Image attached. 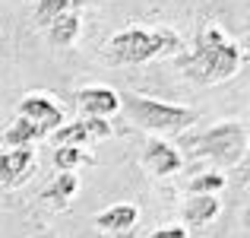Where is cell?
<instances>
[{
  "label": "cell",
  "mask_w": 250,
  "mask_h": 238,
  "mask_svg": "<svg viewBox=\"0 0 250 238\" xmlns=\"http://www.w3.org/2000/svg\"><path fill=\"white\" fill-rule=\"evenodd\" d=\"M35 149H0V188H19L35 175Z\"/></svg>",
  "instance_id": "9"
},
{
  "label": "cell",
  "mask_w": 250,
  "mask_h": 238,
  "mask_svg": "<svg viewBox=\"0 0 250 238\" xmlns=\"http://www.w3.org/2000/svg\"><path fill=\"white\" fill-rule=\"evenodd\" d=\"M121 108L127 115V121L136 130L149 137H181L200 121V111L187 108V105H171L152 95H140V92H121Z\"/></svg>",
  "instance_id": "4"
},
{
  "label": "cell",
  "mask_w": 250,
  "mask_h": 238,
  "mask_svg": "<svg viewBox=\"0 0 250 238\" xmlns=\"http://www.w3.org/2000/svg\"><path fill=\"white\" fill-rule=\"evenodd\" d=\"M73 102L83 118H104V121H111L121 111V92L104 83H89L73 92Z\"/></svg>",
  "instance_id": "8"
},
{
  "label": "cell",
  "mask_w": 250,
  "mask_h": 238,
  "mask_svg": "<svg viewBox=\"0 0 250 238\" xmlns=\"http://www.w3.org/2000/svg\"><path fill=\"white\" fill-rule=\"evenodd\" d=\"M80 35H83V10L63 13L61 19H54V23L44 29V38H48V45H54V48H73V45L80 42Z\"/></svg>",
  "instance_id": "13"
},
{
  "label": "cell",
  "mask_w": 250,
  "mask_h": 238,
  "mask_svg": "<svg viewBox=\"0 0 250 238\" xmlns=\"http://www.w3.org/2000/svg\"><path fill=\"white\" fill-rule=\"evenodd\" d=\"M51 165H54V171H70V175H76L80 168L95 165V156H92L89 149H80V146H54Z\"/></svg>",
  "instance_id": "16"
},
{
  "label": "cell",
  "mask_w": 250,
  "mask_h": 238,
  "mask_svg": "<svg viewBox=\"0 0 250 238\" xmlns=\"http://www.w3.org/2000/svg\"><path fill=\"white\" fill-rule=\"evenodd\" d=\"M44 134L25 118H13L3 130H0V149H32L35 143H42Z\"/></svg>",
  "instance_id": "12"
},
{
  "label": "cell",
  "mask_w": 250,
  "mask_h": 238,
  "mask_svg": "<svg viewBox=\"0 0 250 238\" xmlns=\"http://www.w3.org/2000/svg\"><path fill=\"white\" fill-rule=\"evenodd\" d=\"M149 238H190V232L181 226V222H165V226L152 229V232H149Z\"/></svg>",
  "instance_id": "18"
},
{
  "label": "cell",
  "mask_w": 250,
  "mask_h": 238,
  "mask_svg": "<svg viewBox=\"0 0 250 238\" xmlns=\"http://www.w3.org/2000/svg\"><path fill=\"white\" fill-rule=\"evenodd\" d=\"M114 137V124L104 121V118H73L63 127H57L54 134L48 137L51 146H80V149H92L98 143L111 140Z\"/></svg>",
  "instance_id": "5"
},
{
  "label": "cell",
  "mask_w": 250,
  "mask_h": 238,
  "mask_svg": "<svg viewBox=\"0 0 250 238\" xmlns=\"http://www.w3.org/2000/svg\"><path fill=\"white\" fill-rule=\"evenodd\" d=\"M140 165L146 168V175L152 178H174L184 168V156L174 146V140H162V137H149L143 146Z\"/></svg>",
  "instance_id": "7"
},
{
  "label": "cell",
  "mask_w": 250,
  "mask_h": 238,
  "mask_svg": "<svg viewBox=\"0 0 250 238\" xmlns=\"http://www.w3.org/2000/svg\"><path fill=\"white\" fill-rule=\"evenodd\" d=\"M247 61V51L241 42H234L222 25L206 23L200 25L193 38V48H184L181 54L174 57L177 70L187 83L193 86H219L228 83L241 73Z\"/></svg>",
  "instance_id": "1"
},
{
  "label": "cell",
  "mask_w": 250,
  "mask_h": 238,
  "mask_svg": "<svg viewBox=\"0 0 250 238\" xmlns=\"http://www.w3.org/2000/svg\"><path fill=\"white\" fill-rule=\"evenodd\" d=\"M76 190H80V175H70V171H57L54 178H51V184L42 190V200L51 203L54 210H67L70 200L76 197Z\"/></svg>",
  "instance_id": "15"
},
{
  "label": "cell",
  "mask_w": 250,
  "mask_h": 238,
  "mask_svg": "<svg viewBox=\"0 0 250 238\" xmlns=\"http://www.w3.org/2000/svg\"><path fill=\"white\" fill-rule=\"evenodd\" d=\"M222 213V200L219 197H200L190 194L187 200L181 203V226L187 229H206L209 222H215V216Z\"/></svg>",
  "instance_id": "11"
},
{
  "label": "cell",
  "mask_w": 250,
  "mask_h": 238,
  "mask_svg": "<svg viewBox=\"0 0 250 238\" xmlns=\"http://www.w3.org/2000/svg\"><path fill=\"white\" fill-rule=\"evenodd\" d=\"M184 48V35L168 25H124L104 42L102 57L111 67H140L162 57H177Z\"/></svg>",
  "instance_id": "2"
},
{
  "label": "cell",
  "mask_w": 250,
  "mask_h": 238,
  "mask_svg": "<svg viewBox=\"0 0 250 238\" xmlns=\"http://www.w3.org/2000/svg\"><path fill=\"white\" fill-rule=\"evenodd\" d=\"M174 146L181 149V156L212 162L215 171L241 168L247 162V153H250V134H247L244 121H219L212 127L181 134Z\"/></svg>",
  "instance_id": "3"
},
{
  "label": "cell",
  "mask_w": 250,
  "mask_h": 238,
  "mask_svg": "<svg viewBox=\"0 0 250 238\" xmlns=\"http://www.w3.org/2000/svg\"><path fill=\"white\" fill-rule=\"evenodd\" d=\"M16 115L35 124V127L44 134V140H48L57 127L67 124V111H63L61 102H57L54 92H25V95L19 98V105H16Z\"/></svg>",
  "instance_id": "6"
},
{
  "label": "cell",
  "mask_w": 250,
  "mask_h": 238,
  "mask_svg": "<svg viewBox=\"0 0 250 238\" xmlns=\"http://www.w3.org/2000/svg\"><path fill=\"white\" fill-rule=\"evenodd\" d=\"M136 222H140V207L130 203V200L111 203V207L98 210V213L92 216V226L104 235H127V232L136 229Z\"/></svg>",
  "instance_id": "10"
},
{
  "label": "cell",
  "mask_w": 250,
  "mask_h": 238,
  "mask_svg": "<svg viewBox=\"0 0 250 238\" xmlns=\"http://www.w3.org/2000/svg\"><path fill=\"white\" fill-rule=\"evenodd\" d=\"M85 0H29V13H32V25L38 32H44L54 19H61L63 13L83 10Z\"/></svg>",
  "instance_id": "14"
},
{
  "label": "cell",
  "mask_w": 250,
  "mask_h": 238,
  "mask_svg": "<svg viewBox=\"0 0 250 238\" xmlns=\"http://www.w3.org/2000/svg\"><path fill=\"white\" fill-rule=\"evenodd\" d=\"M225 184H228L225 171H215V168H209V171H196V175L187 181V197H190V194H200V197H219L222 190H225Z\"/></svg>",
  "instance_id": "17"
}]
</instances>
